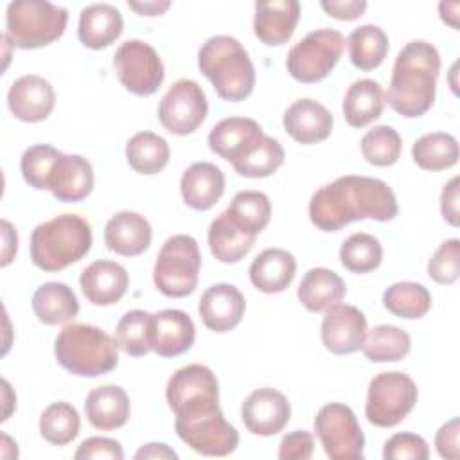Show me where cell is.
Returning a JSON list of instances; mask_svg holds the SVG:
<instances>
[{"label":"cell","instance_id":"24","mask_svg":"<svg viewBox=\"0 0 460 460\" xmlns=\"http://www.w3.org/2000/svg\"><path fill=\"white\" fill-rule=\"evenodd\" d=\"M153 239L149 221L131 210H120L110 217L104 226V244L110 252L124 257H137L144 253Z\"/></svg>","mask_w":460,"mask_h":460},{"label":"cell","instance_id":"53","mask_svg":"<svg viewBox=\"0 0 460 460\" xmlns=\"http://www.w3.org/2000/svg\"><path fill=\"white\" fill-rule=\"evenodd\" d=\"M135 458H137V460H142V458H158V460H164V458H178V455H176V451H172L167 444L151 442V444L142 446V447L135 453Z\"/></svg>","mask_w":460,"mask_h":460},{"label":"cell","instance_id":"32","mask_svg":"<svg viewBox=\"0 0 460 460\" xmlns=\"http://www.w3.org/2000/svg\"><path fill=\"white\" fill-rule=\"evenodd\" d=\"M208 246L212 255L225 262V264H235L239 262L255 244L253 235L244 234L230 217L226 212H221L208 226Z\"/></svg>","mask_w":460,"mask_h":460},{"label":"cell","instance_id":"36","mask_svg":"<svg viewBox=\"0 0 460 460\" xmlns=\"http://www.w3.org/2000/svg\"><path fill=\"white\" fill-rule=\"evenodd\" d=\"M411 156L424 171H444L458 162V142L449 133L433 131L413 142Z\"/></svg>","mask_w":460,"mask_h":460},{"label":"cell","instance_id":"23","mask_svg":"<svg viewBox=\"0 0 460 460\" xmlns=\"http://www.w3.org/2000/svg\"><path fill=\"white\" fill-rule=\"evenodd\" d=\"M300 18V4L296 0L255 2L253 32L270 47L284 45L291 40Z\"/></svg>","mask_w":460,"mask_h":460},{"label":"cell","instance_id":"47","mask_svg":"<svg viewBox=\"0 0 460 460\" xmlns=\"http://www.w3.org/2000/svg\"><path fill=\"white\" fill-rule=\"evenodd\" d=\"M314 451L313 435L305 429H295L282 437L279 444V458L282 460H309Z\"/></svg>","mask_w":460,"mask_h":460},{"label":"cell","instance_id":"44","mask_svg":"<svg viewBox=\"0 0 460 460\" xmlns=\"http://www.w3.org/2000/svg\"><path fill=\"white\" fill-rule=\"evenodd\" d=\"M59 153V149L49 144H36L27 147L20 158V171L25 183L36 190H45L47 174Z\"/></svg>","mask_w":460,"mask_h":460},{"label":"cell","instance_id":"50","mask_svg":"<svg viewBox=\"0 0 460 460\" xmlns=\"http://www.w3.org/2000/svg\"><path fill=\"white\" fill-rule=\"evenodd\" d=\"M320 5L329 16L343 22L358 20L367 9L365 0H323Z\"/></svg>","mask_w":460,"mask_h":460},{"label":"cell","instance_id":"34","mask_svg":"<svg viewBox=\"0 0 460 460\" xmlns=\"http://www.w3.org/2000/svg\"><path fill=\"white\" fill-rule=\"evenodd\" d=\"M349 56L350 63L363 70L377 68L388 54V36L379 25H359L349 34Z\"/></svg>","mask_w":460,"mask_h":460},{"label":"cell","instance_id":"33","mask_svg":"<svg viewBox=\"0 0 460 460\" xmlns=\"http://www.w3.org/2000/svg\"><path fill=\"white\" fill-rule=\"evenodd\" d=\"M171 156L169 144L164 137L153 131L135 133L126 144V160L129 167L138 174L160 172Z\"/></svg>","mask_w":460,"mask_h":460},{"label":"cell","instance_id":"20","mask_svg":"<svg viewBox=\"0 0 460 460\" xmlns=\"http://www.w3.org/2000/svg\"><path fill=\"white\" fill-rule=\"evenodd\" d=\"M282 124L293 140L309 146L331 137L334 119L332 113L318 101L298 99L284 111Z\"/></svg>","mask_w":460,"mask_h":460},{"label":"cell","instance_id":"46","mask_svg":"<svg viewBox=\"0 0 460 460\" xmlns=\"http://www.w3.org/2000/svg\"><path fill=\"white\" fill-rule=\"evenodd\" d=\"M429 456L428 442L417 433H395L385 442V460H426Z\"/></svg>","mask_w":460,"mask_h":460},{"label":"cell","instance_id":"54","mask_svg":"<svg viewBox=\"0 0 460 460\" xmlns=\"http://www.w3.org/2000/svg\"><path fill=\"white\" fill-rule=\"evenodd\" d=\"M128 7L137 11L138 14L142 16H160L164 14L169 7H171V2L164 0V2H156V0H151V2H128Z\"/></svg>","mask_w":460,"mask_h":460},{"label":"cell","instance_id":"11","mask_svg":"<svg viewBox=\"0 0 460 460\" xmlns=\"http://www.w3.org/2000/svg\"><path fill=\"white\" fill-rule=\"evenodd\" d=\"M314 433L329 458H363L365 435L349 406L341 402H329L322 406L314 417Z\"/></svg>","mask_w":460,"mask_h":460},{"label":"cell","instance_id":"37","mask_svg":"<svg viewBox=\"0 0 460 460\" xmlns=\"http://www.w3.org/2000/svg\"><path fill=\"white\" fill-rule=\"evenodd\" d=\"M411 349V340L406 331L395 325H376L367 332L365 343L361 347L365 358L372 363H390L401 361L408 356Z\"/></svg>","mask_w":460,"mask_h":460},{"label":"cell","instance_id":"13","mask_svg":"<svg viewBox=\"0 0 460 460\" xmlns=\"http://www.w3.org/2000/svg\"><path fill=\"white\" fill-rule=\"evenodd\" d=\"M208 102L203 88L192 79H178L158 104V120L172 135H190L205 120Z\"/></svg>","mask_w":460,"mask_h":460},{"label":"cell","instance_id":"27","mask_svg":"<svg viewBox=\"0 0 460 460\" xmlns=\"http://www.w3.org/2000/svg\"><path fill=\"white\" fill-rule=\"evenodd\" d=\"M122 14L115 5L92 4L79 14L77 36L84 47L101 50L110 47L122 34Z\"/></svg>","mask_w":460,"mask_h":460},{"label":"cell","instance_id":"39","mask_svg":"<svg viewBox=\"0 0 460 460\" xmlns=\"http://www.w3.org/2000/svg\"><path fill=\"white\" fill-rule=\"evenodd\" d=\"M284 147L273 137L264 135L241 160L234 165L235 172L244 178H266L277 172L284 164Z\"/></svg>","mask_w":460,"mask_h":460},{"label":"cell","instance_id":"31","mask_svg":"<svg viewBox=\"0 0 460 460\" xmlns=\"http://www.w3.org/2000/svg\"><path fill=\"white\" fill-rule=\"evenodd\" d=\"M32 311L41 323L59 325L77 316L79 302L66 284L45 282L32 295Z\"/></svg>","mask_w":460,"mask_h":460},{"label":"cell","instance_id":"51","mask_svg":"<svg viewBox=\"0 0 460 460\" xmlns=\"http://www.w3.org/2000/svg\"><path fill=\"white\" fill-rule=\"evenodd\" d=\"M440 212L444 221L451 226H458V176L444 185L440 194Z\"/></svg>","mask_w":460,"mask_h":460},{"label":"cell","instance_id":"25","mask_svg":"<svg viewBox=\"0 0 460 460\" xmlns=\"http://www.w3.org/2000/svg\"><path fill=\"white\" fill-rule=\"evenodd\" d=\"M180 190L185 205L194 210H208L225 192V174L216 164L196 162L183 171Z\"/></svg>","mask_w":460,"mask_h":460},{"label":"cell","instance_id":"18","mask_svg":"<svg viewBox=\"0 0 460 460\" xmlns=\"http://www.w3.org/2000/svg\"><path fill=\"white\" fill-rule=\"evenodd\" d=\"M196 340L190 316L180 309H162L151 314V350L162 358H176L187 352Z\"/></svg>","mask_w":460,"mask_h":460},{"label":"cell","instance_id":"35","mask_svg":"<svg viewBox=\"0 0 460 460\" xmlns=\"http://www.w3.org/2000/svg\"><path fill=\"white\" fill-rule=\"evenodd\" d=\"M225 212L244 234L257 237L270 223L271 203L261 190H241Z\"/></svg>","mask_w":460,"mask_h":460},{"label":"cell","instance_id":"9","mask_svg":"<svg viewBox=\"0 0 460 460\" xmlns=\"http://www.w3.org/2000/svg\"><path fill=\"white\" fill-rule=\"evenodd\" d=\"M419 397L415 381L404 372H381L368 385L365 417L377 428H394L413 410Z\"/></svg>","mask_w":460,"mask_h":460},{"label":"cell","instance_id":"1","mask_svg":"<svg viewBox=\"0 0 460 460\" xmlns=\"http://www.w3.org/2000/svg\"><path fill=\"white\" fill-rule=\"evenodd\" d=\"M165 399L176 417L174 429L190 449L205 456L235 451L239 433L219 408V385L208 367L192 363L178 368L167 381Z\"/></svg>","mask_w":460,"mask_h":460},{"label":"cell","instance_id":"10","mask_svg":"<svg viewBox=\"0 0 460 460\" xmlns=\"http://www.w3.org/2000/svg\"><path fill=\"white\" fill-rule=\"evenodd\" d=\"M345 49V38L336 29H316L295 43L286 58V68L300 83H318L325 79Z\"/></svg>","mask_w":460,"mask_h":460},{"label":"cell","instance_id":"42","mask_svg":"<svg viewBox=\"0 0 460 460\" xmlns=\"http://www.w3.org/2000/svg\"><path fill=\"white\" fill-rule=\"evenodd\" d=\"M151 314L142 309L128 311L117 323L115 340L122 352L142 358L151 350Z\"/></svg>","mask_w":460,"mask_h":460},{"label":"cell","instance_id":"29","mask_svg":"<svg viewBox=\"0 0 460 460\" xmlns=\"http://www.w3.org/2000/svg\"><path fill=\"white\" fill-rule=\"evenodd\" d=\"M385 90L374 79L354 81L343 97V117L352 128H365L377 120L385 110Z\"/></svg>","mask_w":460,"mask_h":460},{"label":"cell","instance_id":"5","mask_svg":"<svg viewBox=\"0 0 460 460\" xmlns=\"http://www.w3.org/2000/svg\"><path fill=\"white\" fill-rule=\"evenodd\" d=\"M92 248V226L77 214H61L40 223L31 234L32 264L54 273L81 261Z\"/></svg>","mask_w":460,"mask_h":460},{"label":"cell","instance_id":"38","mask_svg":"<svg viewBox=\"0 0 460 460\" xmlns=\"http://www.w3.org/2000/svg\"><path fill=\"white\" fill-rule=\"evenodd\" d=\"M383 305L397 318L415 320L422 318L429 311L431 295L422 284L402 280L386 288L383 293Z\"/></svg>","mask_w":460,"mask_h":460},{"label":"cell","instance_id":"3","mask_svg":"<svg viewBox=\"0 0 460 460\" xmlns=\"http://www.w3.org/2000/svg\"><path fill=\"white\" fill-rule=\"evenodd\" d=\"M438 72L440 54L431 43H406L395 58L385 101L406 119L424 115L433 106Z\"/></svg>","mask_w":460,"mask_h":460},{"label":"cell","instance_id":"6","mask_svg":"<svg viewBox=\"0 0 460 460\" xmlns=\"http://www.w3.org/2000/svg\"><path fill=\"white\" fill-rule=\"evenodd\" d=\"M58 363L79 377H97L119 365V345L97 325L70 323L59 331L54 341Z\"/></svg>","mask_w":460,"mask_h":460},{"label":"cell","instance_id":"17","mask_svg":"<svg viewBox=\"0 0 460 460\" xmlns=\"http://www.w3.org/2000/svg\"><path fill=\"white\" fill-rule=\"evenodd\" d=\"M56 104L52 84L36 74L18 77L7 92V106L11 113L23 122L45 120Z\"/></svg>","mask_w":460,"mask_h":460},{"label":"cell","instance_id":"28","mask_svg":"<svg viewBox=\"0 0 460 460\" xmlns=\"http://www.w3.org/2000/svg\"><path fill=\"white\" fill-rule=\"evenodd\" d=\"M248 273L252 284L259 291L268 295L280 293L293 282L296 261L288 250L266 248L253 259Z\"/></svg>","mask_w":460,"mask_h":460},{"label":"cell","instance_id":"14","mask_svg":"<svg viewBox=\"0 0 460 460\" xmlns=\"http://www.w3.org/2000/svg\"><path fill=\"white\" fill-rule=\"evenodd\" d=\"M367 318L365 314L349 304H334L325 309L322 320V343L323 347L336 354L345 356L359 350L367 338Z\"/></svg>","mask_w":460,"mask_h":460},{"label":"cell","instance_id":"41","mask_svg":"<svg viewBox=\"0 0 460 460\" xmlns=\"http://www.w3.org/2000/svg\"><path fill=\"white\" fill-rule=\"evenodd\" d=\"M340 261L352 273L374 271L383 261V246L377 237L358 232L347 237L340 248Z\"/></svg>","mask_w":460,"mask_h":460},{"label":"cell","instance_id":"4","mask_svg":"<svg viewBox=\"0 0 460 460\" xmlns=\"http://www.w3.org/2000/svg\"><path fill=\"white\" fill-rule=\"evenodd\" d=\"M198 68L223 101L239 102L253 92V63L241 41L232 36L208 38L198 52Z\"/></svg>","mask_w":460,"mask_h":460},{"label":"cell","instance_id":"26","mask_svg":"<svg viewBox=\"0 0 460 460\" xmlns=\"http://www.w3.org/2000/svg\"><path fill=\"white\" fill-rule=\"evenodd\" d=\"M84 413L88 422L101 431L119 429L129 419V397L119 385L97 386L86 395Z\"/></svg>","mask_w":460,"mask_h":460},{"label":"cell","instance_id":"43","mask_svg":"<svg viewBox=\"0 0 460 460\" xmlns=\"http://www.w3.org/2000/svg\"><path fill=\"white\" fill-rule=\"evenodd\" d=\"M401 149L402 140L392 126H376L361 138V155L376 167L394 165L401 156Z\"/></svg>","mask_w":460,"mask_h":460},{"label":"cell","instance_id":"30","mask_svg":"<svg viewBox=\"0 0 460 460\" xmlns=\"http://www.w3.org/2000/svg\"><path fill=\"white\" fill-rule=\"evenodd\" d=\"M345 282L336 271L327 268H311L305 271L296 296L307 311L320 313L338 304L345 296Z\"/></svg>","mask_w":460,"mask_h":460},{"label":"cell","instance_id":"22","mask_svg":"<svg viewBox=\"0 0 460 460\" xmlns=\"http://www.w3.org/2000/svg\"><path fill=\"white\" fill-rule=\"evenodd\" d=\"M81 291L93 305H113L128 291L129 275L115 261H95L79 277Z\"/></svg>","mask_w":460,"mask_h":460},{"label":"cell","instance_id":"8","mask_svg":"<svg viewBox=\"0 0 460 460\" xmlns=\"http://www.w3.org/2000/svg\"><path fill=\"white\" fill-rule=\"evenodd\" d=\"M199 268L201 255L196 239L176 234L171 235L158 252L153 268V282L162 295L181 298L196 289Z\"/></svg>","mask_w":460,"mask_h":460},{"label":"cell","instance_id":"19","mask_svg":"<svg viewBox=\"0 0 460 460\" xmlns=\"http://www.w3.org/2000/svg\"><path fill=\"white\" fill-rule=\"evenodd\" d=\"M244 309L246 302L243 293L226 282L207 288L198 304L201 322L214 332H228L237 327L244 316Z\"/></svg>","mask_w":460,"mask_h":460},{"label":"cell","instance_id":"7","mask_svg":"<svg viewBox=\"0 0 460 460\" xmlns=\"http://www.w3.org/2000/svg\"><path fill=\"white\" fill-rule=\"evenodd\" d=\"M66 22L65 7L45 0H16L5 11V38L16 49H40L59 40Z\"/></svg>","mask_w":460,"mask_h":460},{"label":"cell","instance_id":"52","mask_svg":"<svg viewBox=\"0 0 460 460\" xmlns=\"http://www.w3.org/2000/svg\"><path fill=\"white\" fill-rule=\"evenodd\" d=\"M2 241H4V246H2V266H7L14 259L16 250H18L16 228L7 219H2Z\"/></svg>","mask_w":460,"mask_h":460},{"label":"cell","instance_id":"49","mask_svg":"<svg viewBox=\"0 0 460 460\" xmlns=\"http://www.w3.org/2000/svg\"><path fill=\"white\" fill-rule=\"evenodd\" d=\"M458 435H460V420L458 417H453L446 424H442L435 435V447L442 458L456 460L460 455L458 446Z\"/></svg>","mask_w":460,"mask_h":460},{"label":"cell","instance_id":"16","mask_svg":"<svg viewBox=\"0 0 460 460\" xmlns=\"http://www.w3.org/2000/svg\"><path fill=\"white\" fill-rule=\"evenodd\" d=\"M92 189V164L81 155H65L61 151L47 174L45 190H50L58 201L77 203L83 201Z\"/></svg>","mask_w":460,"mask_h":460},{"label":"cell","instance_id":"21","mask_svg":"<svg viewBox=\"0 0 460 460\" xmlns=\"http://www.w3.org/2000/svg\"><path fill=\"white\" fill-rule=\"evenodd\" d=\"M262 128L246 117H228L219 120L208 133V147L212 153L235 164L241 160L261 138Z\"/></svg>","mask_w":460,"mask_h":460},{"label":"cell","instance_id":"48","mask_svg":"<svg viewBox=\"0 0 460 460\" xmlns=\"http://www.w3.org/2000/svg\"><path fill=\"white\" fill-rule=\"evenodd\" d=\"M74 458H110V460H122L124 458V451L122 446L113 440V438H106V437H90L86 440H83L77 447V451L74 453Z\"/></svg>","mask_w":460,"mask_h":460},{"label":"cell","instance_id":"12","mask_svg":"<svg viewBox=\"0 0 460 460\" xmlns=\"http://www.w3.org/2000/svg\"><path fill=\"white\" fill-rule=\"evenodd\" d=\"M113 66L120 84L138 97L153 95L165 77L158 52L142 40L120 43L113 56Z\"/></svg>","mask_w":460,"mask_h":460},{"label":"cell","instance_id":"15","mask_svg":"<svg viewBox=\"0 0 460 460\" xmlns=\"http://www.w3.org/2000/svg\"><path fill=\"white\" fill-rule=\"evenodd\" d=\"M241 419L246 429L259 437L277 435L291 419L288 397L270 386L253 390L241 406Z\"/></svg>","mask_w":460,"mask_h":460},{"label":"cell","instance_id":"40","mask_svg":"<svg viewBox=\"0 0 460 460\" xmlns=\"http://www.w3.org/2000/svg\"><path fill=\"white\" fill-rule=\"evenodd\" d=\"M79 413L70 402H52L40 417L41 437L54 446H66L79 435Z\"/></svg>","mask_w":460,"mask_h":460},{"label":"cell","instance_id":"55","mask_svg":"<svg viewBox=\"0 0 460 460\" xmlns=\"http://www.w3.org/2000/svg\"><path fill=\"white\" fill-rule=\"evenodd\" d=\"M458 2H440L438 4V13L444 23H447L453 29H458Z\"/></svg>","mask_w":460,"mask_h":460},{"label":"cell","instance_id":"2","mask_svg":"<svg viewBox=\"0 0 460 460\" xmlns=\"http://www.w3.org/2000/svg\"><path fill=\"white\" fill-rule=\"evenodd\" d=\"M399 212L386 181L347 174L320 187L309 201V219L322 232H338L352 221H392Z\"/></svg>","mask_w":460,"mask_h":460},{"label":"cell","instance_id":"45","mask_svg":"<svg viewBox=\"0 0 460 460\" xmlns=\"http://www.w3.org/2000/svg\"><path fill=\"white\" fill-rule=\"evenodd\" d=\"M428 275L437 284H453L460 275V241H444L428 262Z\"/></svg>","mask_w":460,"mask_h":460}]
</instances>
